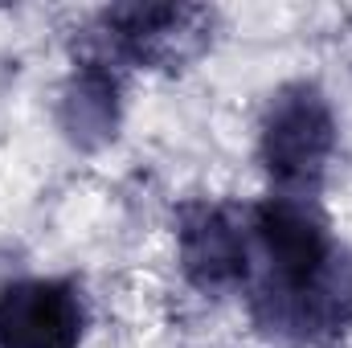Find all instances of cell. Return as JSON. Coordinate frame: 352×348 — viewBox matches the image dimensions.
Here are the masks:
<instances>
[{"label":"cell","mask_w":352,"mask_h":348,"mask_svg":"<svg viewBox=\"0 0 352 348\" xmlns=\"http://www.w3.org/2000/svg\"><path fill=\"white\" fill-rule=\"evenodd\" d=\"M217 12L205 4H184V0H135V4H111L94 21V41L87 50L123 66L140 70H188L209 45H213Z\"/></svg>","instance_id":"6da1fadb"},{"label":"cell","mask_w":352,"mask_h":348,"mask_svg":"<svg viewBox=\"0 0 352 348\" xmlns=\"http://www.w3.org/2000/svg\"><path fill=\"white\" fill-rule=\"evenodd\" d=\"M336 115L316 83H287L270 94L258 127V156L278 193L311 197L336 152Z\"/></svg>","instance_id":"7a4b0ae2"},{"label":"cell","mask_w":352,"mask_h":348,"mask_svg":"<svg viewBox=\"0 0 352 348\" xmlns=\"http://www.w3.org/2000/svg\"><path fill=\"white\" fill-rule=\"evenodd\" d=\"M246 230L263 254V279L254 283V291H303L320 283L340 259L324 213L311 197L299 193L266 197L250 209Z\"/></svg>","instance_id":"3957f363"},{"label":"cell","mask_w":352,"mask_h":348,"mask_svg":"<svg viewBox=\"0 0 352 348\" xmlns=\"http://www.w3.org/2000/svg\"><path fill=\"white\" fill-rule=\"evenodd\" d=\"M176 254L184 279L205 295H230L254 274L250 230L234 209L213 201H188L176 213Z\"/></svg>","instance_id":"277c9868"},{"label":"cell","mask_w":352,"mask_h":348,"mask_svg":"<svg viewBox=\"0 0 352 348\" xmlns=\"http://www.w3.org/2000/svg\"><path fill=\"white\" fill-rule=\"evenodd\" d=\"M87 303L66 279H16L0 291V348H82Z\"/></svg>","instance_id":"5b68a950"},{"label":"cell","mask_w":352,"mask_h":348,"mask_svg":"<svg viewBox=\"0 0 352 348\" xmlns=\"http://www.w3.org/2000/svg\"><path fill=\"white\" fill-rule=\"evenodd\" d=\"M119 94H123L119 66L87 50L74 62V74H70L62 102H58V123L74 148L98 152L119 135V115H123Z\"/></svg>","instance_id":"8992f818"}]
</instances>
